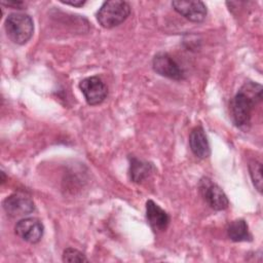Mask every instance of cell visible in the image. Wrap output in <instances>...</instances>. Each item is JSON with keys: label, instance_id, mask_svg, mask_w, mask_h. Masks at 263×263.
<instances>
[{"label": "cell", "instance_id": "6da1fadb", "mask_svg": "<svg viewBox=\"0 0 263 263\" xmlns=\"http://www.w3.org/2000/svg\"><path fill=\"white\" fill-rule=\"evenodd\" d=\"M262 100V86L259 83L246 82L234 96L230 103L231 116L238 127L250 123L252 111L255 105Z\"/></svg>", "mask_w": 263, "mask_h": 263}, {"label": "cell", "instance_id": "7a4b0ae2", "mask_svg": "<svg viewBox=\"0 0 263 263\" xmlns=\"http://www.w3.org/2000/svg\"><path fill=\"white\" fill-rule=\"evenodd\" d=\"M5 31L8 38L16 44L27 43L34 32V23L29 14L12 12L5 20Z\"/></svg>", "mask_w": 263, "mask_h": 263}, {"label": "cell", "instance_id": "3957f363", "mask_svg": "<svg viewBox=\"0 0 263 263\" xmlns=\"http://www.w3.org/2000/svg\"><path fill=\"white\" fill-rule=\"evenodd\" d=\"M130 13V6L121 0L106 1L97 12L99 24L105 29H112L122 24Z\"/></svg>", "mask_w": 263, "mask_h": 263}, {"label": "cell", "instance_id": "277c9868", "mask_svg": "<svg viewBox=\"0 0 263 263\" xmlns=\"http://www.w3.org/2000/svg\"><path fill=\"white\" fill-rule=\"evenodd\" d=\"M199 191L205 202L213 210L223 211L228 208L229 200L225 192L219 185L212 182L209 178H202L200 180Z\"/></svg>", "mask_w": 263, "mask_h": 263}, {"label": "cell", "instance_id": "5b68a950", "mask_svg": "<svg viewBox=\"0 0 263 263\" xmlns=\"http://www.w3.org/2000/svg\"><path fill=\"white\" fill-rule=\"evenodd\" d=\"M86 103L90 106L101 104L108 95V89L104 81L99 76H90L82 79L79 83Z\"/></svg>", "mask_w": 263, "mask_h": 263}, {"label": "cell", "instance_id": "8992f818", "mask_svg": "<svg viewBox=\"0 0 263 263\" xmlns=\"http://www.w3.org/2000/svg\"><path fill=\"white\" fill-rule=\"evenodd\" d=\"M3 209L12 218L25 217L35 211L32 198L24 193H13L3 200Z\"/></svg>", "mask_w": 263, "mask_h": 263}, {"label": "cell", "instance_id": "52a82bcc", "mask_svg": "<svg viewBox=\"0 0 263 263\" xmlns=\"http://www.w3.org/2000/svg\"><path fill=\"white\" fill-rule=\"evenodd\" d=\"M153 70L166 78L174 80L184 79V72L179 64L166 52H158L152 60Z\"/></svg>", "mask_w": 263, "mask_h": 263}, {"label": "cell", "instance_id": "ba28073f", "mask_svg": "<svg viewBox=\"0 0 263 263\" xmlns=\"http://www.w3.org/2000/svg\"><path fill=\"white\" fill-rule=\"evenodd\" d=\"M15 233L18 237L29 243H37L43 236L44 227L42 222L33 217L21 219L14 227Z\"/></svg>", "mask_w": 263, "mask_h": 263}, {"label": "cell", "instance_id": "9c48e42d", "mask_svg": "<svg viewBox=\"0 0 263 263\" xmlns=\"http://www.w3.org/2000/svg\"><path fill=\"white\" fill-rule=\"evenodd\" d=\"M172 6L179 14L194 23L202 22L208 13L205 4L198 0H176L172 2Z\"/></svg>", "mask_w": 263, "mask_h": 263}, {"label": "cell", "instance_id": "30bf717a", "mask_svg": "<svg viewBox=\"0 0 263 263\" xmlns=\"http://www.w3.org/2000/svg\"><path fill=\"white\" fill-rule=\"evenodd\" d=\"M146 218L155 231H164L171 221L168 214L151 199L146 202Z\"/></svg>", "mask_w": 263, "mask_h": 263}, {"label": "cell", "instance_id": "8fae6325", "mask_svg": "<svg viewBox=\"0 0 263 263\" xmlns=\"http://www.w3.org/2000/svg\"><path fill=\"white\" fill-rule=\"evenodd\" d=\"M189 145L193 154L198 158H206L211 154L210 144L202 126H195L189 135Z\"/></svg>", "mask_w": 263, "mask_h": 263}, {"label": "cell", "instance_id": "7c38bea8", "mask_svg": "<svg viewBox=\"0 0 263 263\" xmlns=\"http://www.w3.org/2000/svg\"><path fill=\"white\" fill-rule=\"evenodd\" d=\"M129 177L130 180L135 183L143 182L154 171V166L150 162L140 160L136 157L129 158Z\"/></svg>", "mask_w": 263, "mask_h": 263}, {"label": "cell", "instance_id": "4fadbf2b", "mask_svg": "<svg viewBox=\"0 0 263 263\" xmlns=\"http://www.w3.org/2000/svg\"><path fill=\"white\" fill-rule=\"evenodd\" d=\"M228 237L235 242L238 241H250L252 240V235L249 231L248 224L242 219H237L230 222L227 226Z\"/></svg>", "mask_w": 263, "mask_h": 263}, {"label": "cell", "instance_id": "5bb4252c", "mask_svg": "<svg viewBox=\"0 0 263 263\" xmlns=\"http://www.w3.org/2000/svg\"><path fill=\"white\" fill-rule=\"evenodd\" d=\"M249 172L255 188L262 192V165L258 160H251L249 163Z\"/></svg>", "mask_w": 263, "mask_h": 263}, {"label": "cell", "instance_id": "9a60e30c", "mask_svg": "<svg viewBox=\"0 0 263 263\" xmlns=\"http://www.w3.org/2000/svg\"><path fill=\"white\" fill-rule=\"evenodd\" d=\"M64 262H87L85 255L73 248H67L63 253Z\"/></svg>", "mask_w": 263, "mask_h": 263}, {"label": "cell", "instance_id": "2e32d148", "mask_svg": "<svg viewBox=\"0 0 263 263\" xmlns=\"http://www.w3.org/2000/svg\"><path fill=\"white\" fill-rule=\"evenodd\" d=\"M2 5H6V6H11V7H14V8H17V9H22L25 5V2L23 1H2L1 2Z\"/></svg>", "mask_w": 263, "mask_h": 263}, {"label": "cell", "instance_id": "e0dca14e", "mask_svg": "<svg viewBox=\"0 0 263 263\" xmlns=\"http://www.w3.org/2000/svg\"><path fill=\"white\" fill-rule=\"evenodd\" d=\"M62 3L64 4H67V5H71V6H75V7H81L85 4L86 1H82V0H76V1H73V0H61Z\"/></svg>", "mask_w": 263, "mask_h": 263}]
</instances>
